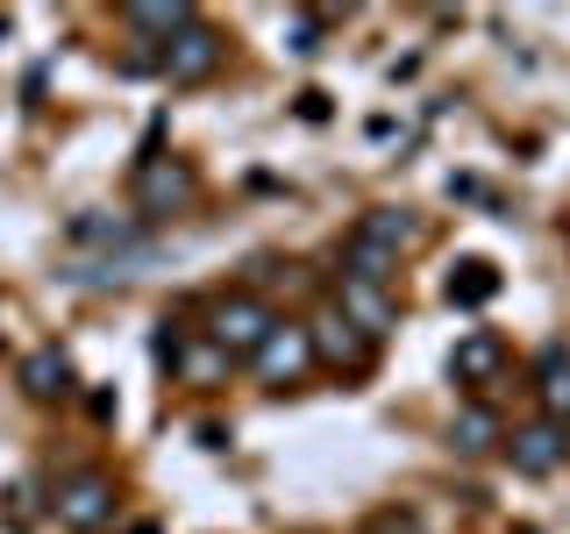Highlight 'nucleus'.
Instances as JSON below:
<instances>
[{
  "label": "nucleus",
  "instance_id": "nucleus-2",
  "mask_svg": "<svg viewBox=\"0 0 570 534\" xmlns=\"http://www.w3.org/2000/svg\"><path fill=\"white\" fill-rule=\"evenodd\" d=\"M50 513H58L71 534L115 527V477H107V471H71V477H58V498H50Z\"/></svg>",
  "mask_w": 570,
  "mask_h": 534
},
{
  "label": "nucleus",
  "instance_id": "nucleus-5",
  "mask_svg": "<svg viewBox=\"0 0 570 534\" xmlns=\"http://www.w3.org/2000/svg\"><path fill=\"white\" fill-rule=\"evenodd\" d=\"M186 200H193V171L186 165H171V157H142L136 165V207L150 214V221L157 214H178Z\"/></svg>",
  "mask_w": 570,
  "mask_h": 534
},
{
  "label": "nucleus",
  "instance_id": "nucleus-7",
  "mask_svg": "<svg viewBox=\"0 0 570 534\" xmlns=\"http://www.w3.org/2000/svg\"><path fill=\"white\" fill-rule=\"evenodd\" d=\"M513 471L521 477H549L557 463L570 456V427H557V421H534V427H513Z\"/></svg>",
  "mask_w": 570,
  "mask_h": 534
},
{
  "label": "nucleus",
  "instance_id": "nucleus-15",
  "mask_svg": "<svg viewBox=\"0 0 570 534\" xmlns=\"http://www.w3.org/2000/svg\"><path fill=\"white\" fill-rule=\"evenodd\" d=\"M343 278H364V285H392L400 278V257L379 243H364V236H350L343 243Z\"/></svg>",
  "mask_w": 570,
  "mask_h": 534
},
{
  "label": "nucleus",
  "instance_id": "nucleus-1",
  "mask_svg": "<svg viewBox=\"0 0 570 534\" xmlns=\"http://www.w3.org/2000/svg\"><path fill=\"white\" fill-rule=\"evenodd\" d=\"M272 328H278V314L264 307L257 293H236V299H222V307H214V320H207V343L222 349L228 364H236V356L249 364V356L264 349V335H272Z\"/></svg>",
  "mask_w": 570,
  "mask_h": 534
},
{
  "label": "nucleus",
  "instance_id": "nucleus-16",
  "mask_svg": "<svg viewBox=\"0 0 570 534\" xmlns=\"http://www.w3.org/2000/svg\"><path fill=\"white\" fill-rule=\"evenodd\" d=\"M442 293H450V307H485V299L499 293V271L485 257H463L456 271H450V285H442Z\"/></svg>",
  "mask_w": 570,
  "mask_h": 534
},
{
  "label": "nucleus",
  "instance_id": "nucleus-13",
  "mask_svg": "<svg viewBox=\"0 0 570 534\" xmlns=\"http://www.w3.org/2000/svg\"><path fill=\"white\" fill-rule=\"evenodd\" d=\"M22 392H29V399H65V392H71V356L65 349L22 356Z\"/></svg>",
  "mask_w": 570,
  "mask_h": 534
},
{
  "label": "nucleus",
  "instance_id": "nucleus-18",
  "mask_svg": "<svg viewBox=\"0 0 570 534\" xmlns=\"http://www.w3.org/2000/svg\"><path fill=\"white\" fill-rule=\"evenodd\" d=\"M321 29H328V14H285V36H293L299 58H314V50H321Z\"/></svg>",
  "mask_w": 570,
  "mask_h": 534
},
{
  "label": "nucleus",
  "instance_id": "nucleus-6",
  "mask_svg": "<svg viewBox=\"0 0 570 534\" xmlns=\"http://www.w3.org/2000/svg\"><path fill=\"white\" fill-rule=\"evenodd\" d=\"M335 314L350 320L356 335H371V343H379V335H392V299H385V285H364V278H335Z\"/></svg>",
  "mask_w": 570,
  "mask_h": 534
},
{
  "label": "nucleus",
  "instance_id": "nucleus-19",
  "mask_svg": "<svg viewBox=\"0 0 570 534\" xmlns=\"http://www.w3.org/2000/svg\"><path fill=\"white\" fill-rule=\"evenodd\" d=\"M222 364H228V356L207 343V349H193V356H186V378H193V385H207V378H222Z\"/></svg>",
  "mask_w": 570,
  "mask_h": 534
},
{
  "label": "nucleus",
  "instance_id": "nucleus-10",
  "mask_svg": "<svg viewBox=\"0 0 570 534\" xmlns=\"http://www.w3.org/2000/svg\"><path fill=\"white\" fill-rule=\"evenodd\" d=\"M534 399H542V421L570 427V349L563 343H549L534 356Z\"/></svg>",
  "mask_w": 570,
  "mask_h": 534
},
{
  "label": "nucleus",
  "instance_id": "nucleus-20",
  "mask_svg": "<svg viewBox=\"0 0 570 534\" xmlns=\"http://www.w3.org/2000/svg\"><path fill=\"white\" fill-rule=\"evenodd\" d=\"M299 115H307V121H328V93H299Z\"/></svg>",
  "mask_w": 570,
  "mask_h": 534
},
{
  "label": "nucleus",
  "instance_id": "nucleus-4",
  "mask_svg": "<svg viewBox=\"0 0 570 534\" xmlns=\"http://www.w3.org/2000/svg\"><path fill=\"white\" fill-rule=\"evenodd\" d=\"M214 65H222V36H214L207 22L178 29L171 43L157 50V71H165L171 86H200V79H214Z\"/></svg>",
  "mask_w": 570,
  "mask_h": 534
},
{
  "label": "nucleus",
  "instance_id": "nucleus-17",
  "mask_svg": "<svg viewBox=\"0 0 570 534\" xmlns=\"http://www.w3.org/2000/svg\"><path fill=\"white\" fill-rule=\"evenodd\" d=\"M71 243H94V249H136L142 243V228L136 221H107V214H79V221H71Z\"/></svg>",
  "mask_w": 570,
  "mask_h": 534
},
{
  "label": "nucleus",
  "instance_id": "nucleus-21",
  "mask_svg": "<svg viewBox=\"0 0 570 534\" xmlns=\"http://www.w3.org/2000/svg\"><path fill=\"white\" fill-rule=\"evenodd\" d=\"M129 534H157V527H150V521H136V527H129Z\"/></svg>",
  "mask_w": 570,
  "mask_h": 534
},
{
  "label": "nucleus",
  "instance_id": "nucleus-12",
  "mask_svg": "<svg viewBox=\"0 0 570 534\" xmlns=\"http://www.w3.org/2000/svg\"><path fill=\"white\" fill-rule=\"evenodd\" d=\"M499 442H507V435H499V414H492V406H456V421H450V449L456 456H485V449H499Z\"/></svg>",
  "mask_w": 570,
  "mask_h": 534
},
{
  "label": "nucleus",
  "instance_id": "nucleus-11",
  "mask_svg": "<svg viewBox=\"0 0 570 534\" xmlns=\"http://www.w3.org/2000/svg\"><path fill=\"white\" fill-rule=\"evenodd\" d=\"M121 22H129L136 36H157V43H171V36L193 29L200 14H193L186 0H129V8H121Z\"/></svg>",
  "mask_w": 570,
  "mask_h": 534
},
{
  "label": "nucleus",
  "instance_id": "nucleus-14",
  "mask_svg": "<svg viewBox=\"0 0 570 534\" xmlns=\"http://www.w3.org/2000/svg\"><path fill=\"white\" fill-rule=\"evenodd\" d=\"M356 236L400 257V249H414V236H421V228H414V214H400V207H371L364 221H356Z\"/></svg>",
  "mask_w": 570,
  "mask_h": 534
},
{
  "label": "nucleus",
  "instance_id": "nucleus-3",
  "mask_svg": "<svg viewBox=\"0 0 570 534\" xmlns=\"http://www.w3.org/2000/svg\"><path fill=\"white\" fill-rule=\"evenodd\" d=\"M249 370H257V385H299L314 370V335L299 328V320H278V328L264 335V349L249 356Z\"/></svg>",
  "mask_w": 570,
  "mask_h": 534
},
{
  "label": "nucleus",
  "instance_id": "nucleus-8",
  "mask_svg": "<svg viewBox=\"0 0 570 534\" xmlns=\"http://www.w3.org/2000/svg\"><path fill=\"white\" fill-rule=\"evenodd\" d=\"M307 335H314V364H335V370H364L371 364V335H356L343 314L307 320Z\"/></svg>",
  "mask_w": 570,
  "mask_h": 534
},
{
  "label": "nucleus",
  "instance_id": "nucleus-9",
  "mask_svg": "<svg viewBox=\"0 0 570 534\" xmlns=\"http://www.w3.org/2000/svg\"><path fill=\"white\" fill-rule=\"evenodd\" d=\"M499 364H507V343H499L492 328H471V335L450 349V378H456V385H492Z\"/></svg>",
  "mask_w": 570,
  "mask_h": 534
}]
</instances>
